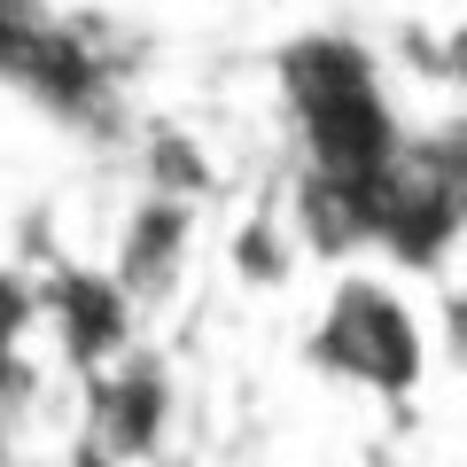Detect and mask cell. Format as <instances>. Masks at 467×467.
<instances>
[{
	"label": "cell",
	"mask_w": 467,
	"mask_h": 467,
	"mask_svg": "<svg viewBox=\"0 0 467 467\" xmlns=\"http://www.w3.org/2000/svg\"><path fill=\"white\" fill-rule=\"evenodd\" d=\"M312 367H327L335 382L374 389V398L405 405L429 374V335H420L413 304L389 273H343L319 304L312 327Z\"/></svg>",
	"instance_id": "cell-1"
},
{
	"label": "cell",
	"mask_w": 467,
	"mask_h": 467,
	"mask_svg": "<svg viewBox=\"0 0 467 467\" xmlns=\"http://www.w3.org/2000/svg\"><path fill=\"white\" fill-rule=\"evenodd\" d=\"M109 78L117 63L55 0H0V86H16L24 101H39L55 117H101Z\"/></svg>",
	"instance_id": "cell-2"
},
{
	"label": "cell",
	"mask_w": 467,
	"mask_h": 467,
	"mask_svg": "<svg viewBox=\"0 0 467 467\" xmlns=\"http://www.w3.org/2000/svg\"><path fill=\"white\" fill-rule=\"evenodd\" d=\"M273 78H281L288 117H319L335 101H358V94H382V63L374 47H358L350 32H304L273 55Z\"/></svg>",
	"instance_id": "cell-3"
},
{
	"label": "cell",
	"mask_w": 467,
	"mask_h": 467,
	"mask_svg": "<svg viewBox=\"0 0 467 467\" xmlns=\"http://www.w3.org/2000/svg\"><path fill=\"white\" fill-rule=\"evenodd\" d=\"M187 242H195V211L187 202H164V195H140V211L125 218V242H117V273L109 288L133 304H164L187 273Z\"/></svg>",
	"instance_id": "cell-4"
},
{
	"label": "cell",
	"mask_w": 467,
	"mask_h": 467,
	"mask_svg": "<svg viewBox=\"0 0 467 467\" xmlns=\"http://www.w3.org/2000/svg\"><path fill=\"white\" fill-rule=\"evenodd\" d=\"M164 405H171V389H164L156 367H117V374H101V389H94V436L109 451H125V460H140V451H156V436H164Z\"/></svg>",
	"instance_id": "cell-5"
},
{
	"label": "cell",
	"mask_w": 467,
	"mask_h": 467,
	"mask_svg": "<svg viewBox=\"0 0 467 467\" xmlns=\"http://www.w3.org/2000/svg\"><path fill=\"white\" fill-rule=\"evenodd\" d=\"M234 265L250 273V281H288V265H296V242H288L273 218H257V226L234 234Z\"/></svg>",
	"instance_id": "cell-6"
}]
</instances>
